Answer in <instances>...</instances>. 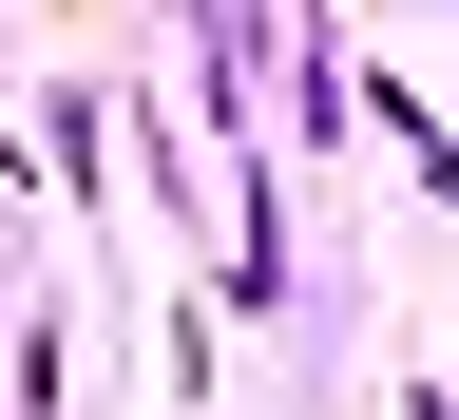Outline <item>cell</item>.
I'll return each mask as SVG.
<instances>
[{"label":"cell","instance_id":"277c9868","mask_svg":"<svg viewBox=\"0 0 459 420\" xmlns=\"http://www.w3.org/2000/svg\"><path fill=\"white\" fill-rule=\"evenodd\" d=\"M153 382H172V401H211V287H192V306H153Z\"/></svg>","mask_w":459,"mask_h":420},{"label":"cell","instance_id":"3957f363","mask_svg":"<svg viewBox=\"0 0 459 420\" xmlns=\"http://www.w3.org/2000/svg\"><path fill=\"white\" fill-rule=\"evenodd\" d=\"M20 420H77V325H57V268H20Z\"/></svg>","mask_w":459,"mask_h":420},{"label":"cell","instance_id":"6da1fadb","mask_svg":"<svg viewBox=\"0 0 459 420\" xmlns=\"http://www.w3.org/2000/svg\"><path fill=\"white\" fill-rule=\"evenodd\" d=\"M344 134H364V39L287 20V153H344Z\"/></svg>","mask_w":459,"mask_h":420},{"label":"cell","instance_id":"7a4b0ae2","mask_svg":"<svg viewBox=\"0 0 459 420\" xmlns=\"http://www.w3.org/2000/svg\"><path fill=\"white\" fill-rule=\"evenodd\" d=\"M96 172H115V96L39 77V192H77V229H96Z\"/></svg>","mask_w":459,"mask_h":420}]
</instances>
